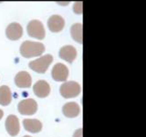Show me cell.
Listing matches in <instances>:
<instances>
[{"instance_id":"cell-1","label":"cell","mask_w":146,"mask_h":137,"mask_svg":"<svg viewBox=\"0 0 146 137\" xmlns=\"http://www.w3.org/2000/svg\"><path fill=\"white\" fill-rule=\"evenodd\" d=\"M45 51V46L42 43L31 40H26L20 46L19 52L25 58H32L40 56Z\"/></svg>"},{"instance_id":"cell-2","label":"cell","mask_w":146,"mask_h":137,"mask_svg":"<svg viewBox=\"0 0 146 137\" xmlns=\"http://www.w3.org/2000/svg\"><path fill=\"white\" fill-rule=\"evenodd\" d=\"M53 62V56L48 54L29 62V68L40 74H44Z\"/></svg>"},{"instance_id":"cell-3","label":"cell","mask_w":146,"mask_h":137,"mask_svg":"<svg viewBox=\"0 0 146 137\" xmlns=\"http://www.w3.org/2000/svg\"><path fill=\"white\" fill-rule=\"evenodd\" d=\"M81 91L79 83L74 81L65 82L60 86V93L64 99H71L78 96Z\"/></svg>"},{"instance_id":"cell-4","label":"cell","mask_w":146,"mask_h":137,"mask_svg":"<svg viewBox=\"0 0 146 137\" xmlns=\"http://www.w3.org/2000/svg\"><path fill=\"white\" fill-rule=\"evenodd\" d=\"M27 31L30 37H33L38 40H43L46 35V32L42 23L37 19L30 21L27 25Z\"/></svg>"},{"instance_id":"cell-5","label":"cell","mask_w":146,"mask_h":137,"mask_svg":"<svg viewBox=\"0 0 146 137\" xmlns=\"http://www.w3.org/2000/svg\"><path fill=\"white\" fill-rule=\"evenodd\" d=\"M18 110L23 115H33L38 110L37 102L33 99H23L19 103Z\"/></svg>"},{"instance_id":"cell-6","label":"cell","mask_w":146,"mask_h":137,"mask_svg":"<svg viewBox=\"0 0 146 137\" xmlns=\"http://www.w3.org/2000/svg\"><path fill=\"white\" fill-rule=\"evenodd\" d=\"M51 75L53 79L56 82H64L69 77L68 68L62 63H56L51 71Z\"/></svg>"},{"instance_id":"cell-7","label":"cell","mask_w":146,"mask_h":137,"mask_svg":"<svg viewBox=\"0 0 146 137\" xmlns=\"http://www.w3.org/2000/svg\"><path fill=\"white\" fill-rule=\"evenodd\" d=\"M5 129L11 136H16L19 133V121L16 115H9L5 120Z\"/></svg>"},{"instance_id":"cell-8","label":"cell","mask_w":146,"mask_h":137,"mask_svg":"<svg viewBox=\"0 0 146 137\" xmlns=\"http://www.w3.org/2000/svg\"><path fill=\"white\" fill-rule=\"evenodd\" d=\"M33 91L34 93L35 94V96L40 99H44L49 95L51 89L48 82H46L45 80H39L35 83Z\"/></svg>"},{"instance_id":"cell-9","label":"cell","mask_w":146,"mask_h":137,"mask_svg":"<svg viewBox=\"0 0 146 137\" xmlns=\"http://www.w3.org/2000/svg\"><path fill=\"white\" fill-rule=\"evenodd\" d=\"M6 37L11 40H18L22 37L23 34V29L22 26L19 23L13 22L11 23L5 30Z\"/></svg>"},{"instance_id":"cell-10","label":"cell","mask_w":146,"mask_h":137,"mask_svg":"<svg viewBox=\"0 0 146 137\" xmlns=\"http://www.w3.org/2000/svg\"><path fill=\"white\" fill-rule=\"evenodd\" d=\"M64 19L60 15H52L48 20V27L53 33L61 32L64 27Z\"/></svg>"},{"instance_id":"cell-11","label":"cell","mask_w":146,"mask_h":137,"mask_svg":"<svg viewBox=\"0 0 146 137\" xmlns=\"http://www.w3.org/2000/svg\"><path fill=\"white\" fill-rule=\"evenodd\" d=\"M15 84L19 88H29L32 85V77L27 71H19L14 78Z\"/></svg>"},{"instance_id":"cell-12","label":"cell","mask_w":146,"mask_h":137,"mask_svg":"<svg viewBox=\"0 0 146 137\" xmlns=\"http://www.w3.org/2000/svg\"><path fill=\"white\" fill-rule=\"evenodd\" d=\"M59 56L61 59L66 61L69 63H71L77 57V50L72 46H64L61 48L59 51Z\"/></svg>"},{"instance_id":"cell-13","label":"cell","mask_w":146,"mask_h":137,"mask_svg":"<svg viewBox=\"0 0 146 137\" xmlns=\"http://www.w3.org/2000/svg\"><path fill=\"white\" fill-rule=\"evenodd\" d=\"M23 126L27 132H30L32 134L39 133L42 129V124H41V122L35 119L23 120Z\"/></svg>"},{"instance_id":"cell-14","label":"cell","mask_w":146,"mask_h":137,"mask_svg":"<svg viewBox=\"0 0 146 137\" xmlns=\"http://www.w3.org/2000/svg\"><path fill=\"white\" fill-rule=\"evenodd\" d=\"M62 113L68 118H75L80 113L79 105L75 102L66 103L62 107Z\"/></svg>"},{"instance_id":"cell-15","label":"cell","mask_w":146,"mask_h":137,"mask_svg":"<svg viewBox=\"0 0 146 137\" xmlns=\"http://www.w3.org/2000/svg\"><path fill=\"white\" fill-rule=\"evenodd\" d=\"M12 101V91L7 85L0 87V105L3 107L10 105Z\"/></svg>"},{"instance_id":"cell-16","label":"cell","mask_w":146,"mask_h":137,"mask_svg":"<svg viewBox=\"0 0 146 137\" xmlns=\"http://www.w3.org/2000/svg\"><path fill=\"white\" fill-rule=\"evenodd\" d=\"M70 34L73 40L78 43H83V26L80 23L74 24L70 28Z\"/></svg>"},{"instance_id":"cell-17","label":"cell","mask_w":146,"mask_h":137,"mask_svg":"<svg viewBox=\"0 0 146 137\" xmlns=\"http://www.w3.org/2000/svg\"><path fill=\"white\" fill-rule=\"evenodd\" d=\"M73 11H74V13L77 14H81L82 13V3L81 2L75 3L74 5H73Z\"/></svg>"},{"instance_id":"cell-18","label":"cell","mask_w":146,"mask_h":137,"mask_svg":"<svg viewBox=\"0 0 146 137\" xmlns=\"http://www.w3.org/2000/svg\"><path fill=\"white\" fill-rule=\"evenodd\" d=\"M82 134H83V130H82V128H79L74 133L73 137H82Z\"/></svg>"},{"instance_id":"cell-19","label":"cell","mask_w":146,"mask_h":137,"mask_svg":"<svg viewBox=\"0 0 146 137\" xmlns=\"http://www.w3.org/2000/svg\"><path fill=\"white\" fill-rule=\"evenodd\" d=\"M3 116H4V112L1 109H0V120L3 118Z\"/></svg>"},{"instance_id":"cell-20","label":"cell","mask_w":146,"mask_h":137,"mask_svg":"<svg viewBox=\"0 0 146 137\" xmlns=\"http://www.w3.org/2000/svg\"><path fill=\"white\" fill-rule=\"evenodd\" d=\"M24 137H32V136H30V135H25Z\"/></svg>"}]
</instances>
